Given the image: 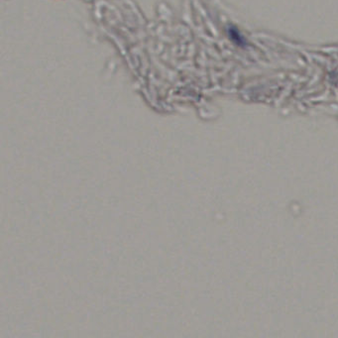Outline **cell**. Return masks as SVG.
<instances>
[{
    "label": "cell",
    "mask_w": 338,
    "mask_h": 338,
    "mask_svg": "<svg viewBox=\"0 0 338 338\" xmlns=\"http://www.w3.org/2000/svg\"><path fill=\"white\" fill-rule=\"evenodd\" d=\"M228 34H229V37L231 38V40L233 42H235L236 44L238 45H244L245 44V39L243 38V36L237 31L236 28L234 27H230L228 29Z\"/></svg>",
    "instance_id": "6da1fadb"
}]
</instances>
